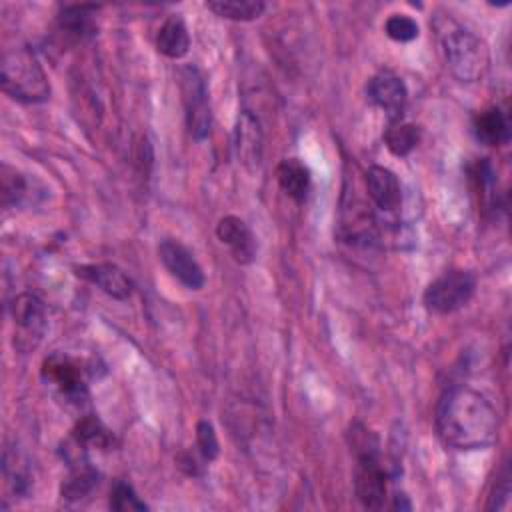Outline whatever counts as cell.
<instances>
[{"instance_id":"cell-1","label":"cell","mask_w":512,"mask_h":512,"mask_svg":"<svg viewBox=\"0 0 512 512\" xmlns=\"http://www.w3.org/2000/svg\"><path fill=\"white\" fill-rule=\"evenodd\" d=\"M498 412L486 394L452 384L436 408V434L452 450H486L498 438Z\"/></svg>"},{"instance_id":"cell-2","label":"cell","mask_w":512,"mask_h":512,"mask_svg":"<svg viewBox=\"0 0 512 512\" xmlns=\"http://www.w3.org/2000/svg\"><path fill=\"white\" fill-rule=\"evenodd\" d=\"M0 86L6 96L20 104H40L50 98L48 76L28 46H14L2 54Z\"/></svg>"},{"instance_id":"cell-3","label":"cell","mask_w":512,"mask_h":512,"mask_svg":"<svg viewBox=\"0 0 512 512\" xmlns=\"http://www.w3.org/2000/svg\"><path fill=\"white\" fill-rule=\"evenodd\" d=\"M442 52L446 66L460 82H478L490 64V50L486 42L464 28H454L444 34Z\"/></svg>"},{"instance_id":"cell-4","label":"cell","mask_w":512,"mask_h":512,"mask_svg":"<svg viewBox=\"0 0 512 512\" xmlns=\"http://www.w3.org/2000/svg\"><path fill=\"white\" fill-rule=\"evenodd\" d=\"M476 290V276L464 268H450L434 278L424 294L422 304L432 314H452L464 308Z\"/></svg>"},{"instance_id":"cell-5","label":"cell","mask_w":512,"mask_h":512,"mask_svg":"<svg viewBox=\"0 0 512 512\" xmlns=\"http://www.w3.org/2000/svg\"><path fill=\"white\" fill-rule=\"evenodd\" d=\"M178 84L184 104L186 128L194 140H204L210 134L212 126V110L206 80L194 64H186L178 72Z\"/></svg>"},{"instance_id":"cell-6","label":"cell","mask_w":512,"mask_h":512,"mask_svg":"<svg viewBox=\"0 0 512 512\" xmlns=\"http://www.w3.org/2000/svg\"><path fill=\"white\" fill-rule=\"evenodd\" d=\"M388 474L384 464L380 462V452L368 450L356 454V468H354V492L360 504L368 510H380L386 502L388 494Z\"/></svg>"},{"instance_id":"cell-7","label":"cell","mask_w":512,"mask_h":512,"mask_svg":"<svg viewBox=\"0 0 512 512\" xmlns=\"http://www.w3.org/2000/svg\"><path fill=\"white\" fill-rule=\"evenodd\" d=\"M12 320L16 326V348L22 352L34 350L48 326L44 302L32 292L18 294L12 302Z\"/></svg>"},{"instance_id":"cell-8","label":"cell","mask_w":512,"mask_h":512,"mask_svg":"<svg viewBox=\"0 0 512 512\" xmlns=\"http://www.w3.org/2000/svg\"><path fill=\"white\" fill-rule=\"evenodd\" d=\"M42 378L68 402L82 404L88 398L84 368L70 356L50 354L42 362Z\"/></svg>"},{"instance_id":"cell-9","label":"cell","mask_w":512,"mask_h":512,"mask_svg":"<svg viewBox=\"0 0 512 512\" xmlns=\"http://www.w3.org/2000/svg\"><path fill=\"white\" fill-rule=\"evenodd\" d=\"M232 148L236 154L238 164L254 174L260 170L262 156H264V134L258 116L252 110H240L234 122V136Z\"/></svg>"},{"instance_id":"cell-10","label":"cell","mask_w":512,"mask_h":512,"mask_svg":"<svg viewBox=\"0 0 512 512\" xmlns=\"http://www.w3.org/2000/svg\"><path fill=\"white\" fill-rule=\"evenodd\" d=\"M158 258L170 272V276L176 278L188 290H200L204 286V270L194 258V254L182 242L174 238H164L158 244Z\"/></svg>"},{"instance_id":"cell-11","label":"cell","mask_w":512,"mask_h":512,"mask_svg":"<svg viewBox=\"0 0 512 512\" xmlns=\"http://www.w3.org/2000/svg\"><path fill=\"white\" fill-rule=\"evenodd\" d=\"M366 96L374 106L384 110L392 122H396L406 108L408 88L404 80L392 70H380L368 80Z\"/></svg>"},{"instance_id":"cell-12","label":"cell","mask_w":512,"mask_h":512,"mask_svg":"<svg viewBox=\"0 0 512 512\" xmlns=\"http://www.w3.org/2000/svg\"><path fill=\"white\" fill-rule=\"evenodd\" d=\"M0 196L2 206L8 208H26L38 204L46 196V188L36 182L32 176L2 164L0 170Z\"/></svg>"},{"instance_id":"cell-13","label":"cell","mask_w":512,"mask_h":512,"mask_svg":"<svg viewBox=\"0 0 512 512\" xmlns=\"http://www.w3.org/2000/svg\"><path fill=\"white\" fill-rule=\"evenodd\" d=\"M74 270H76V276L94 284L114 300H128L134 292V282L130 280V276L112 262L80 264Z\"/></svg>"},{"instance_id":"cell-14","label":"cell","mask_w":512,"mask_h":512,"mask_svg":"<svg viewBox=\"0 0 512 512\" xmlns=\"http://www.w3.org/2000/svg\"><path fill=\"white\" fill-rule=\"evenodd\" d=\"M216 236L224 246H228L232 258L238 264H252L254 262L256 250H258L256 236L252 234L250 226L242 218H238L234 214H228V216L220 218L218 224H216Z\"/></svg>"},{"instance_id":"cell-15","label":"cell","mask_w":512,"mask_h":512,"mask_svg":"<svg viewBox=\"0 0 512 512\" xmlns=\"http://www.w3.org/2000/svg\"><path fill=\"white\" fill-rule=\"evenodd\" d=\"M366 190L374 206L384 214H394L402 204V188L398 176L386 166H370L366 170Z\"/></svg>"},{"instance_id":"cell-16","label":"cell","mask_w":512,"mask_h":512,"mask_svg":"<svg viewBox=\"0 0 512 512\" xmlns=\"http://www.w3.org/2000/svg\"><path fill=\"white\" fill-rule=\"evenodd\" d=\"M94 12H96V6H88V4L64 6L62 12L58 14V32H62L72 42H82L94 36L96 34Z\"/></svg>"},{"instance_id":"cell-17","label":"cell","mask_w":512,"mask_h":512,"mask_svg":"<svg viewBox=\"0 0 512 512\" xmlns=\"http://www.w3.org/2000/svg\"><path fill=\"white\" fill-rule=\"evenodd\" d=\"M474 136L478 142L486 146H500L510 140V122L506 112H502L498 106H490L480 110L474 116Z\"/></svg>"},{"instance_id":"cell-18","label":"cell","mask_w":512,"mask_h":512,"mask_svg":"<svg viewBox=\"0 0 512 512\" xmlns=\"http://www.w3.org/2000/svg\"><path fill=\"white\" fill-rule=\"evenodd\" d=\"M156 48L162 56L170 60H180L190 50V34L184 20L178 14H172L164 20L156 34Z\"/></svg>"},{"instance_id":"cell-19","label":"cell","mask_w":512,"mask_h":512,"mask_svg":"<svg viewBox=\"0 0 512 512\" xmlns=\"http://www.w3.org/2000/svg\"><path fill=\"white\" fill-rule=\"evenodd\" d=\"M276 180L278 186L286 196L294 202H304L310 190V170L298 158H286L276 166Z\"/></svg>"},{"instance_id":"cell-20","label":"cell","mask_w":512,"mask_h":512,"mask_svg":"<svg viewBox=\"0 0 512 512\" xmlns=\"http://www.w3.org/2000/svg\"><path fill=\"white\" fill-rule=\"evenodd\" d=\"M72 442L78 452H86L90 448H110L114 444V436L100 418L86 414L76 422L72 430Z\"/></svg>"},{"instance_id":"cell-21","label":"cell","mask_w":512,"mask_h":512,"mask_svg":"<svg viewBox=\"0 0 512 512\" xmlns=\"http://www.w3.org/2000/svg\"><path fill=\"white\" fill-rule=\"evenodd\" d=\"M98 478L100 474L86 460L72 462V470L64 478L60 486V494L66 500H82L90 496L92 490L98 486Z\"/></svg>"},{"instance_id":"cell-22","label":"cell","mask_w":512,"mask_h":512,"mask_svg":"<svg viewBox=\"0 0 512 512\" xmlns=\"http://www.w3.org/2000/svg\"><path fill=\"white\" fill-rule=\"evenodd\" d=\"M206 8L224 20L252 22L264 14L266 4L262 0H212Z\"/></svg>"},{"instance_id":"cell-23","label":"cell","mask_w":512,"mask_h":512,"mask_svg":"<svg viewBox=\"0 0 512 512\" xmlns=\"http://www.w3.org/2000/svg\"><path fill=\"white\" fill-rule=\"evenodd\" d=\"M420 142V128L410 122H392L384 132V144L394 156H408Z\"/></svg>"},{"instance_id":"cell-24","label":"cell","mask_w":512,"mask_h":512,"mask_svg":"<svg viewBox=\"0 0 512 512\" xmlns=\"http://www.w3.org/2000/svg\"><path fill=\"white\" fill-rule=\"evenodd\" d=\"M4 480L8 488L14 492V496H26L32 488V476L22 460V456L16 450H6L4 452V464H2Z\"/></svg>"},{"instance_id":"cell-25","label":"cell","mask_w":512,"mask_h":512,"mask_svg":"<svg viewBox=\"0 0 512 512\" xmlns=\"http://www.w3.org/2000/svg\"><path fill=\"white\" fill-rule=\"evenodd\" d=\"M108 506L116 512H144L148 510V504L140 500L136 490L126 480H116L110 488Z\"/></svg>"},{"instance_id":"cell-26","label":"cell","mask_w":512,"mask_h":512,"mask_svg":"<svg viewBox=\"0 0 512 512\" xmlns=\"http://www.w3.org/2000/svg\"><path fill=\"white\" fill-rule=\"evenodd\" d=\"M384 32L394 42H412L418 38V22L408 14H390L384 22Z\"/></svg>"},{"instance_id":"cell-27","label":"cell","mask_w":512,"mask_h":512,"mask_svg":"<svg viewBox=\"0 0 512 512\" xmlns=\"http://www.w3.org/2000/svg\"><path fill=\"white\" fill-rule=\"evenodd\" d=\"M196 448H198V454L202 456V460H206V462H212L218 456L220 444H218V436H216V430L210 420H198Z\"/></svg>"},{"instance_id":"cell-28","label":"cell","mask_w":512,"mask_h":512,"mask_svg":"<svg viewBox=\"0 0 512 512\" xmlns=\"http://www.w3.org/2000/svg\"><path fill=\"white\" fill-rule=\"evenodd\" d=\"M508 498H510V474L508 468L502 470V474L496 480V486L492 490L490 502H488V510H502L508 506Z\"/></svg>"},{"instance_id":"cell-29","label":"cell","mask_w":512,"mask_h":512,"mask_svg":"<svg viewBox=\"0 0 512 512\" xmlns=\"http://www.w3.org/2000/svg\"><path fill=\"white\" fill-rule=\"evenodd\" d=\"M176 462H178V468H182L188 476H198L200 474V464H198V460L190 452H182L176 458Z\"/></svg>"},{"instance_id":"cell-30","label":"cell","mask_w":512,"mask_h":512,"mask_svg":"<svg viewBox=\"0 0 512 512\" xmlns=\"http://www.w3.org/2000/svg\"><path fill=\"white\" fill-rule=\"evenodd\" d=\"M394 508H396V510H410L412 504L406 500L404 494H396V496H394Z\"/></svg>"}]
</instances>
